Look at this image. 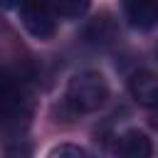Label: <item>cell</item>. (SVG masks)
<instances>
[{
	"label": "cell",
	"instance_id": "obj_1",
	"mask_svg": "<svg viewBox=\"0 0 158 158\" xmlns=\"http://www.w3.org/2000/svg\"><path fill=\"white\" fill-rule=\"evenodd\" d=\"M109 99V84L99 72H79L67 84L64 104L72 114H91L99 111Z\"/></svg>",
	"mask_w": 158,
	"mask_h": 158
},
{
	"label": "cell",
	"instance_id": "obj_2",
	"mask_svg": "<svg viewBox=\"0 0 158 158\" xmlns=\"http://www.w3.org/2000/svg\"><path fill=\"white\" fill-rule=\"evenodd\" d=\"M20 20L35 40H49L57 30V12L49 0H20Z\"/></svg>",
	"mask_w": 158,
	"mask_h": 158
},
{
	"label": "cell",
	"instance_id": "obj_3",
	"mask_svg": "<svg viewBox=\"0 0 158 158\" xmlns=\"http://www.w3.org/2000/svg\"><path fill=\"white\" fill-rule=\"evenodd\" d=\"M123 15L131 27L136 30H151L158 20V0H121Z\"/></svg>",
	"mask_w": 158,
	"mask_h": 158
},
{
	"label": "cell",
	"instance_id": "obj_4",
	"mask_svg": "<svg viewBox=\"0 0 158 158\" xmlns=\"http://www.w3.org/2000/svg\"><path fill=\"white\" fill-rule=\"evenodd\" d=\"M128 91L141 106L153 109L158 104V79H156V74L148 72V69H138L128 79Z\"/></svg>",
	"mask_w": 158,
	"mask_h": 158
},
{
	"label": "cell",
	"instance_id": "obj_5",
	"mask_svg": "<svg viewBox=\"0 0 158 158\" xmlns=\"http://www.w3.org/2000/svg\"><path fill=\"white\" fill-rule=\"evenodd\" d=\"M116 153L118 156H126V158H148L153 153V146H151V138L143 131L131 128V131H126V133L118 136Z\"/></svg>",
	"mask_w": 158,
	"mask_h": 158
},
{
	"label": "cell",
	"instance_id": "obj_6",
	"mask_svg": "<svg viewBox=\"0 0 158 158\" xmlns=\"http://www.w3.org/2000/svg\"><path fill=\"white\" fill-rule=\"evenodd\" d=\"M49 2H52L54 12H57L59 17H64V20H77V17H81V15L89 10V5H91V0H49Z\"/></svg>",
	"mask_w": 158,
	"mask_h": 158
},
{
	"label": "cell",
	"instance_id": "obj_7",
	"mask_svg": "<svg viewBox=\"0 0 158 158\" xmlns=\"http://www.w3.org/2000/svg\"><path fill=\"white\" fill-rule=\"evenodd\" d=\"M49 156H52V158H57V156H59V158H67V156H69V158H86L89 153H86L84 148H79V146H72V143H62V146L52 148V151H49Z\"/></svg>",
	"mask_w": 158,
	"mask_h": 158
}]
</instances>
